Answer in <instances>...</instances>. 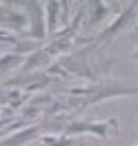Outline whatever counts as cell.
<instances>
[{"label": "cell", "mask_w": 138, "mask_h": 146, "mask_svg": "<svg viewBox=\"0 0 138 146\" xmlns=\"http://www.w3.org/2000/svg\"><path fill=\"white\" fill-rule=\"evenodd\" d=\"M136 16H138V2H128L126 8H122L114 21H112L110 25H106V29L100 31V33L96 35L94 41H96V43H102V41L108 43V41H112L118 33H122L128 25H132V23L136 21Z\"/></svg>", "instance_id": "cell-1"}, {"label": "cell", "mask_w": 138, "mask_h": 146, "mask_svg": "<svg viewBox=\"0 0 138 146\" xmlns=\"http://www.w3.org/2000/svg\"><path fill=\"white\" fill-rule=\"evenodd\" d=\"M27 16H29V27L31 36L34 41L43 43L47 39V21H45V4L43 2H27Z\"/></svg>", "instance_id": "cell-2"}, {"label": "cell", "mask_w": 138, "mask_h": 146, "mask_svg": "<svg viewBox=\"0 0 138 146\" xmlns=\"http://www.w3.org/2000/svg\"><path fill=\"white\" fill-rule=\"evenodd\" d=\"M37 136H39V126L31 124V126H25L21 130H16V132H10L6 138L0 140V146H25Z\"/></svg>", "instance_id": "cell-3"}, {"label": "cell", "mask_w": 138, "mask_h": 146, "mask_svg": "<svg viewBox=\"0 0 138 146\" xmlns=\"http://www.w3.org/2000/svg\"><path fill=\"white\" fill-rule=\"evenodd\" d=\"M114 132H118L116 118H110V120H90V132L88 134H92L96 138H102V140H108Z\"/></svg>", "instance_id": "cell-4"}, {"label": "cell", "mask_w": 138, "mask_h": 146, "mask_svg": "<svg viewBox=\"0 0 138 146\" xmlns=\"http://www.w3.org/2000/svg\"><path fill=\"white\" fill-rule=\"evenodd\" d=\"M83 8H85V12H88V27L100 25L110 12V4L108 2H88V4H83Z\"/></svg>", "instance_id": "cell-5"}, {"label": "cell", "mask_w": 138, "mask_h": 146, "mask_svg": "<svg viewBox=\"0 0 138 146\" xmlns=\"http://www.w3.org/2000/svg\"><path fill=\"white\" fill-rule=\"evenodd\" d=\"M59 14H61V2H45V21H47V35L55 36L59 27Z\"/></svg>", "instance_id": "cell-6"}, {"label": "cell", "mask_w": 138, "mask_h": 146, "mask_svg": "<svg viewBox=\"0 0 138 146\" xmlns=\"http://www.w3.org/2000/svg\"><path fill=\"white\" fill-rule=\"evenodd\" d=\"M51 55L41 47L39 51H34V53H31L29 55V59L25 61V65H23V69L25 71H31V69H37V67H43V65H49L51 63Z\"/></svg>", "instance_id": "cell-7"}, {"label": "cell", "mask_w": 138, "mask_h": 146, "mask_svg": "<svg viewBox=\"0 0 138 146\" xmlns=\"http://www.w3.org/2000/svg\"><path fill=\"white\" fill-rule=\"evenodd\" d=\"M39 140H41V146H73L75 144L65 134H45Z\"/></svg>", "instance_id": "cell-8"}, {"label": "cell", "mask_w": 138, "mask_h": 146, "mask_svg": "<svg viewBox=\"0 0 138 146\" xmlns=\"http://www.w3.org/2000/svg\"><path fill=\"white\" fill-rule=\"evenodd\" d=\"M25 61L23 55L19 53H6V55H0V73H4L8 69H14L16 65H21Z\"/></svg>", "instance_id": "cell-9"}, {"label": "cell", "mask_w": 138, "mask_h": 146, "mask_svg": "<svg viewBox=\"0 0 138 146\" xmlns=\"http://www.w3.org/2000/svg\"><path fill=\"white\" fill-rule=\"evenodd\" d=\"M88 132H90V120L69 122L65 128V136H79V134H88Z\"/></svg>", "instance_id": "cell-10"}, {"label": "cell", "mask_w": 138, "mask_h": 146, "mask_svg": "<svg viewBox=\"0 0 138 146\" xmlns=\"http://www.w3.org/2000/svg\"><path fill=\"white\" fill-rule=\"evenodd\" d=\"M41 49V43L39 41H19L14 45V53H19V55H31L34 51H39Z\"/></svg>", "instance_id": "cell-11"}, {"label": "cell", "mask_w": 138, "mask_h": 146, "mask_svg": "<svg viewBox=\"0 0 138 146\" xmlns=\"http://www.w3.org/2000/svg\"><path fill=\"white\" fill-rule=\"evenodd\" d=\"M0 43H10V45H16L19 43V36L14 33L6 31V29H0Z\"/></svg>", "instance_id": "cell-12"}, {"label": "cell", "mask_w": 138, "mask_h": 146, "mask_svg": "<svg viewBox=\"0 0 138 146\" xmlns=\"http://www.w3.org/2000/svg\"><path fill=\"white\" fill-rule=\"evenodd\" d=\"M132 57H134V59H136V61H138V49H136V51H134V53H132Z\"/></svg>", "instance_id": "cell-13"}, {"label": "cell", "mask_w": 138, "mask_h": 146, "mask_svg": "<svg viewBox=\"0 0 138 146\" xmlns=\"http://www.w3.org/2000/svg\"><path fill=\"white\" fill-rule=\"evenodd\" d=\"M134 35H138V23L134 25Z\"/></svg>", "instance_id": "cell-14"}, {"label": "cell", "mask_w": 138, "mask_h": 146, "mask_svg": "<svg viewBox=\"0 0 138 146\" xmlns=\"http://www.w3.org/2000/svg\"><path fill=\"white\" fill-rule=\"evenodd\" d=\"M134 146H138V144H134Z\"/></svg>", "instance_id": "cell-15"}]
</instances>
